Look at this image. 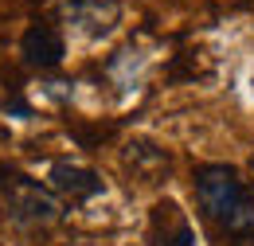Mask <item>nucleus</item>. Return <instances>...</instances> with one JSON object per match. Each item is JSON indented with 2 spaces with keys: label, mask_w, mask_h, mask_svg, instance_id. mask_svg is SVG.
Returning <instances> with one entry per match:
<instances>
[{
  "label": "nucleus",
  "mask_w": 254,
  "mask_h": 246,
  "mask_svg": "<svg viewBox=\"0 0 254 246\" xmlns=\"http://www.w3.org/2000/svg\"><path fill=\"white\" fill-rule=\"evenodd\" d=\"M0 211L20 231H47L63 219L66 203L47 184H39L32 176L0 172Z\"/></svg>",
  "instance_id": "obj_1"
},
{
  "label": "nucleus",
  "mask_w": 254,
  "mask_h": 246,
  "mask_svg": "<svg viewBox=\"0 0 254 246\" xmlns=\"http://www.w3.org/2000/svg\"><path fill=\"white\" fill-rule=\"evenodd\" d=\"M59 24L78 31L82 39H106L122 24V0H47Z\"/></svg>",
  "instance_id": "obj_2"
},
{
  "label": "nucleus",
  "mask_w": 254,
  "mask_h": 246,
  "mask_svg": "<svg viewBox=\"0 0 254 246\" xmlns=\"http://www.w3.org/2000/svg\"><path fill=\"white\" fill-rule=\"evenodd\" d=\"M243 191H247V184H243L239 172L227 168V164H207V168L195 172V195H199V207L215 219V223H223V219L231 215V207L239 203Z\"/></svg>",
  "instance_id": "obj_3"
},
{
  "label": "nucleus",
  "mask_w": 254,
  "mask_h": 246,
  "mask_svg": "<svg viewBox=\"0 0 254 246\" xmlns=\"http://www.w3.org/2000/svg\"><path fill=\"white\" fill-rule=\"evenodd\" d=\"M47 187L63 199V203H86V199H94L98 191H102V176H98L94 168H82V164H70V160H59V164H51L47 168Z\"/></svg>",
  "instance_id": "obj_4"
},
{
  "label": "nucleus",
  "mask_w": 254,
  "mask_h": 246,
  "mask_svg": "<svg viewBox=\"0 0 254 246\" xmlns=\"http://www.w3.org/2000/svg\"><path fill=\"white\" fill-rule=\"evenodd\" d=\"M20 55L28 66L35 70H51V66H59L66 55V39L59 28H51V24H32V28L24 31V39H20Z\"/></svg>",
  "instance_id": "obj_5"
},
{
  "label": "nucleus",
  "mask_w": 254,
  "mask_h": 246,
  "mask_svg": "<svg viewBox=\"0 0 254 246\" xmlns=\"http://www.w3.org/2000/svg\"><path fill=\"white\" fill-rule=\"evenodd\" d=\"M122 164L129 168V176L141 180V184H160V180H168V172H172L168 149H160L153 141H129L126 149H122Z\"/></svg>",
  "instance_id": "obj_6"
},
{
  "label": "nucleus",
  "mask_w": 254,
  "mask_h": 246,
  "mask_svg": "<svg viewBox=\"0 0 254 246\" xmlns=\"http://www.w3.org/2000/svg\"><path fill=\"white\" fill-rule=\"evenodd\" d=\"M153 239H157V246H191V227L176 211V203L153 207Z\"/></svg>",
  "instance_id": "obj_7"
},
{
  "label": "nucleus",
  "mask_w": 254,
  "mask_h": 246,
  "mask_svg": "<svg viewBox=\"0 0 254 246\" xmlns=\"http://www.w3.org/2000/svg\"><path fill=\"white\" fill-rule=\"evenodd\" d=\"M231 239H243V235H254V187H247L239 195V203L231 207V215L219 223Z\"/></svg>",
  "instance_id": "obj_8"
},
{
  "label": "nucleus",
  "mask_w": 254,
  "mask_h": 246,
  "mask_svg": "<svg viewBox=\"0 0 254 246\" xmlns=\"http://www.w3.org/2000/svg\"><path fill=\"white\" fill-rule=\"evenodd\" d=\"M231 246H254V235H243V239H235Z\"/></svg>",
  "instance_id": "obj_9"
},
{
  "label": "nucleus",
  "mask_w": 254,
  "mask_h": 246,
  "mask_svg": "<svg viewBox=\"0 0 254 246\" xmlns=\"http://www.w3.org/2000/svg\"><path fill=\"white\" fill-rule=\"evenodd\" d=\"M66 246H94V243H66Z\"/></svg>",
  "instance_id": "obj_10"
}]
</instances>
